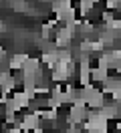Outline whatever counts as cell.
Returning a JSON list of instances; mask_svg holds the SVG:
<instances>
[{
    "label": "cell",
    "mask_w": 121,
    "mask_h": 133,
    "mask_svg": "<svg viewBox=\"0 0 121 133\" xmlns=\"http://www.w3.org/2000/svg\"><path fill=\"white\" fill-rule=\"evenodd\" d=\"M28 58H30L28 52H14V55H10V71H20V69H24V65H26Z\"/></svg>",
    "instance_id": "obj_1"
}]
</instances>
